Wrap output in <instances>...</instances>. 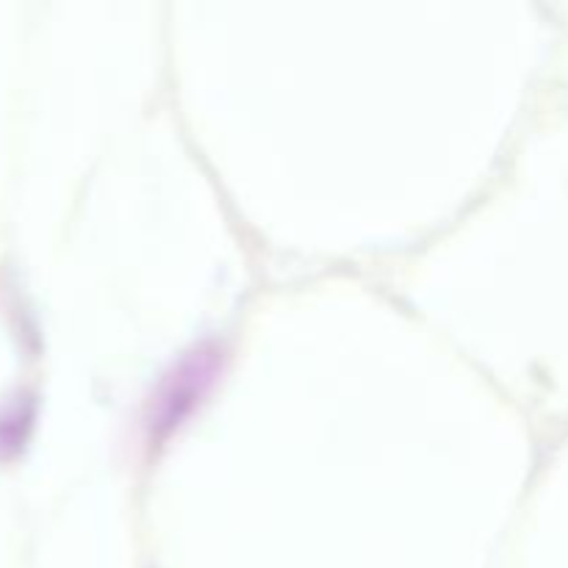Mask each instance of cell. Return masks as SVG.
Instances as JSON below:
<instances>
[{"instance_id": "1", "label": "cell", "mask_w": 568, "mask_h": 568, "mask_svg": "<svg viewBox=\"0 0 568 568\" xmlns=\"http://www.w3.org/2000/svg\"><path fill=\"white\" fill-rule=\"evenodd\" d=\"M28 422H31V408H28L26 399H14V403L0 408V455H9L20 447Z\"/></svg>"}]
</instances>
